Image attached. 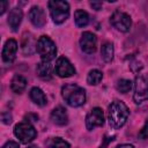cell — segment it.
<instances>
[{
	"label": "cell",
	"instance_id": "obj_30",
	"mask_svg": "<svg viewBox=\"0 0 148 148\" xmlns=\"http://www.w3.org/2000/svg\"><path fill=\"white\" fill-rule=\"evenodd\" d=\"M29 148H38V147H36V146H31V147H29Z\"/></svg>",
	"mask_w": 148,
	"mask_h": 148
},
{
	"label": "cell",
	"instance_id": "obj_4",
	"mask_svg": "<svg viewBox=\"0 0 148 148\" xmlns=\"http://www.w3.org/2000/svg\"><path fill=\"white\" fill-rule=\"evenodd\" d=\"M49 9L51 17L56 24L64 23L69 16V5L67 1L62 0H51L49 1Z\"/></svg>",
	"mask_w": 148,
	"mask_h": 148
},
{
	"label": "cell",
	"instance_id": "obj_22",
	"mask_svg": "<svg viewBox=\"0 0 148 148\" xmlns=\"http://www.w3.org/2000/svg\"><path fill=\"white\" fill-rule=\"evenodd\" d=\"M116 88L119 92L121 94H126L131 90L132 88V81L131 80H127V79H120L117 81L116 83Z\"/></svg>",
	"mask_w": 148,
	"mask_h": 148
},
{
	"label": "cell",
	"instance_id": "obj_21",
	"mask_svg": "<svg viewBox=\"0 0 148 148\" xmlns=\"http://www.w3.org/2000/svg\"><path fill=\"white\" fill-rule=\"evenodd\" d=\"M102 79H103V74H102V72L98 71V69H91V71L88 73V75H87V82H88V84H90V86H96V84H98V83L102 81Z\"/></svg>",
	"mask_w": 148,
	"mask_h": 148
},
{
	"label": "cell",
	"instance_id": "obj_11",
	"mask_svg": "<svg viewBox=\"0 0 148 148\" xmlns=\"http://www.w3.org/2000/svg\"><path fill=\"white\" fill-rule=\"evenodd\" d=\"M16 52H17V42L13 38L6 40L3 49H2V60L6 64H12L15 60L16 57Z\"/></svg>",
	"mask_w": 148,
	"mask_h": 148
},
{
	"label": "cell",
	"instance_id": "obj_20",
	"mask_svg": "<svg viewBox=\"0 0 148 148\" xmlns=\"http://www.w3.org/2000/svg\"><path fill=\"white\" fill-rule=\"evenodd\" d=\"M74 20H75V24L79 28H83L89 23V15L83 9H76L74 13Z\"/></svg>",
	"mask_w": 148,
	"mask_h": 148
},
{
	"label": "cell",
	"instance_id": "obj_2",
	"mask_svg": "<svg viewBox=\"0 0 148 148\" xmlns=\"http://www.w3.org/2000/svg\"><path fill=\"white\" fill-rule=\"evenodd\" d=\"M61 96L65 102L73 108H79L86 103V90L75 83H67L62 86Z\"/></svg>",
	"mask_w": 148,
	"mask_h": 148
},
{
	"label": "cell",
	"instance_id": "obj_14",
	"mask_svg": "<svg viewBox=\"0 0 148 148\" xmlns=\"http://www.w3.org/2000/svg\"><path fill=\"white\" fill-rule=\"evenodd\" d=\"M51 120L53 121V124L59 125V126H64L68 123V116L66 110L62 106H57L52 110L51 112Z\"/></svg>",
	"mask_w": 148,
	"mask_h": 148
},
{
	"label": "cell",
	"instance_id": "obj_28",
	"mask_svg": "<svg viewBox=\"0 0 148 148\" xmlns=\"http://www.w3.org/2000/svg\"><path fill=\"white\" fill-rule=\"evenodd\" d=\"M7 6H8V2H7V1H2V2H0V15H2V14L6 12Z\"/></svg>",
	"mask_w": 148,
	"mask_h": 148
},
{
	"label": "cell",
	"instance_id": "obj_15",
	"mask_svg": "<svg viewBox=\"0 0 148 148\" xmlns=\"http://www.w3.org/2000/svg\"><path fill=\"white\" fill-rule=\"evenodd\" d=\"M27 87V80L20 74H15L10 81V89L15 94H22Z\"/></svg>",
	"mask_w": 148,
	"mask_h": 148
},
{
	"label": "cell",
	"instance_id": "obj_13",
	"mask_svg": "<svg viewBox=\"0 0 148 148\" xmlns=\"http://www.w3.org/2000/svg\"><path fill=\"white\" fill-rule=\"evenodd\" d=\"M22 17H23V13L20 8L15 7L13 9H10L9 12V15H8V18H7V22H8V25L9 28L12 29V31H17L21 22H22Z\"/></svg>",
	"mask_w": 148,
	"mask_h": 148
},
{
	"label": "cell",
	"instance_id": "obj_7",
	"mask_svg": "<svg viewBox=\"0 0 148 148\" xmlns=\"http://www.w3.org/2000/svg\"><path fill=\"white\" fill-rule=\"evenodd\" d=\"M110 22L111 24L119 31L121 32H127L130 31L131 27H132V20L131 16L121 10H114L113 14L110 17Z\"/></svg>",
	"mask_w": 148,
	"mask_h": 148
},
{
	"label": "cell",
	"instance_id": "obj_10",
	"mask_svg": "<svg viewBox=\"0 0 148 148\" xmlns=\"http://www.w3.org/2000/svg\"><path fill=\"white\" fill-rule=\"evenodd\" d=\"M80 46L81 50L87 53V54H91L96 51V46H97V38L92 32L89 31H84L81 35L80 38Z\"/></svg>",
	"mask_w": 148,
	"mask_h": 148
},
{
	"label": "cell",
	"instance_id": "obj_17",
	"mask_svg": "<svg viewBox=\"0 0 148 148\" xmlns=\"http://www.w3.org/2000/svg\"><path fill=\"white\" fill-rule=\"evenodd\" d=\"M36 71H37V74L39 77L44 79V80H49L51 79L52 76V67L50 65V62H46V61H42L39 64H37V67H36Z\"/></svg>",
	"mask_w": 148,
	"mask_h": 148
},
{
	"label": "cell",
	"instance_id": "obj_5",
	"mask_svg": "<svg viewBox=\"0 0 148 148\" xmlns=\"http://www.w3.org/2000/svg\"><path fill=\"white\" fill-rule=\"evenodd\" d=\"M14 135L22 143H29L37 136V131L29 121H22L15 125Z\"/></svg>",
	"mask_w": 148,
	"mask_h": 148
},
{
	"label": "cell",
	"instance_id": "obj_26",
	"mask_svg": "<svg viewBox=\"0 0 148 148\" xmlns=\"http://www.w3.org/2000/svg\"><path fill=\"white\" fill-rule=\"evenodd\" d=\"M90 6H91V8L95 9V10H101L103 3H102L101 1H90Z\"/></svg>",
	"mask_w": 148,
	"mask_h": 148
},
{
	"label": "cell",
	"instance_id": "obj_9",
	"mask_svg": "<svg viewBox=\"0 0 148 148\" xmlns=\"http://www.w3.org/2000/svg\"><path fill=\"white\" fill-rule=\"evenodd\" d=\"M104 124V113L101 108H94L86 117V127L89 131L101 127Z\"/></svg>",
	"mask_w": 148,
	"mask_h": 148
},
{
	"label": "cell",
	"instance_id": "obj_27",
	"mask_svg": "<svg viewBox=\"0 0 148 148\" xmlns=\"http://www.w3.org/2000/svg\"><path fill=\"white\" fill-rule=\"evenodd\" d=\"M2 148H20V146H18V143L15 142V141H7V142L2 146Z\"/></svg>",
	"mask_w": 148,
	"mask_h": 148
},
{
	"label": "cell",
	"instance_id": "obj_23",
	"mask_svg": "<svg viewBox=\"0 0 148 148\" xmlns=\"http://www.w3.org/2000/svg\"><path fill=\"white\" fill-rule=\"evenodd\" d=\"M50 148H71V145L67 141H65L64 139H61L59 136H56V138L51 139Z\"/></svg>",
	"mask_w": 148,
	"mask_h": 148
},
{
	"label": "cell",
	"instance_id": "obj_25",
	"mask_svg": "<svg viewBox=\"0 0 148 148\" xmlns=\"http://www.w3.org/2000/svg\"><path fill=\"white\" fill-rule=\"evenodd\" d=\"M12 114L9 113V112H2L1 113V120H2V123L3 124H6V125H9L10 123H12Z\"/></svg>",
	"mask_w": 148,
	"mask_h": 148
},
{
	"label": "cell",
	"instance_id": "obj_19",
	"mask_svg": "<svg viewBox=\"0 0 148 148\" xmlns=\"http://www.w3.org/2000/svg\"><path fill=\"white\" fill-rule=\"evenodd\" d=\"M113 54H114V49H113V44L110 42H106L102 45L101 49V56L102 59L105 62H111L113 59Z\"/></svg>",
	"mask_w": 148,
	"mask_h": 148
},
{
	"label": "cell",
	"instance_id": "obj_8",
	"mask_svg": "<svg viewBox=\"0 0 148 148\" xmlns=\"http://www.w3.org/2000/svg\"><path fill=\"white\" fill-rule=\"evenodd\" d=\"M54 71H56V74L58 76H60V77H69V76L75 74L74 66L64 56H61V57H59L57 59L56 66H54Z\"/></svg>",
	"mask_w": 148,
	"mask_h": 148
},
{
	"label": "cell",
	"instance_id": "obj_6",
	"mask_svg": "<svg viewBox=\"0 0 148 148\" xmlns=\"http://www.w3.org/2000/svg\"><path fill=\"white\" fill-rule=\"evenodd\" d=\"M133 101L135 104H141L148 101V82L141 75L135 76V80H134Z\"/></svg>",
	"mask_w": 148,
	"mask_h": 148
},
{
	"label": "cell",
	"instance_id": "obj_3",
	"mask_svg": "<svg viewBox=\"0 0 148 148\" xmlns=\"http://www.w3.org/2000/svg\"><path fill=\"white\" fill-rule=\"evenodd\" d=\"M36 51L40 56L42 61H46V62H50L51 60H53L57 54V47L54 42L49 36H45V35L38 38Z\"/></svg>",
	"mask_w": 148,
	"mask_h": 148
},
{
	"label": "cell",
	"instance_id": "obj_12",
	"mask_svg": "<svg viewBox=\"0 0 148 148\" xmlns=\"http://www.w3.org/2000/svg\"><path fill=\"white\" fill-rule=\"evenodd\" d=\"M29 20L30 22L37 27V28H42L44 27V24L46 23V16H45V12L44 9H42L38 6H34L31 7L30 12H29Z\"/></svg>",
	"mask_w": 148,
	"mask_h": 148
},
{
	"label": "cell",
	"instance_id": "obj_29",
	"mask_svg": "<svg viewBox=\"0 0 148 148\" xmlns=\"http://www.w3.org/2000/svg\"><path fill=\"white\" fill-rule=\"evenodd\" d=\"M114 148H135V147L133 145H130V143H123V145H118Z\"/></svg>",
	"mask_w": 148,
	"mask_h": 148
},
{
	"label": "cell",
	"instance_id": "obj_18",
	"mask_svg": "<svg viewBox=\"0 0 148 148\" xmlns=\"http://www.w3.org/2000/svg\"><path fill=\"white\" fill-rule=\"evenodd\" d=\"M36 45H37V42L35 43V39H34V36L31 34H28V36H24L23 38V42H22V51L24 54H31L35 50H36Z\"/></svg>",
	"mask_w": 148,
	"mask_h": 148
},
{
	"label": "cell",
	"instance_id": "obj_24",
	"mask_svg": "<svg viewBox=\"0 0 148 148\" xmlns=\"http://www.w3.org/2000/svg\"><path fill=\"white\" fill-rule=\"evenodd\" d=\"M139 138L142 139V140L148 139V121H146L145 125L142 126V128L140 130V132H139Z\"/></svg>",
	"mask_w": 148,
	"mask_h": 148
},
{
	"label": "cell",
	"instance_id": "obj_1",
	"mask_svg": "<svg viewBox=\"0 0 148 148\" xmlns=\"http://www.w3.org/2000/svg\"><path fill=\"white\" fill-rule=\"evenodd\" d=\"M130 116V110L127 105L119 99H114L108 108V120L109 125L113 130L121 128L127 121Z\"/></svg>",
	"mask_w": 148,
	"mask_h": 148
},
{
	"label": "cell",
	"instance_id": "obj_16",
	"mask_svg": "<svg viewBox=\"0 0 148 148\" xmlns=\"http://www.w3.org/2000/svg\"><path fill=\"white\" fill-rule=\"evenodd\" d=\"M30 98L31 101L37 104L38 106H44L46 105L47 103V99H46V96L45 94L43 92V90L38 87H34L31 90H30Z\"/></svg>",
	"mask_w": 148,
	"mask_h": 148
}]
</instances>
